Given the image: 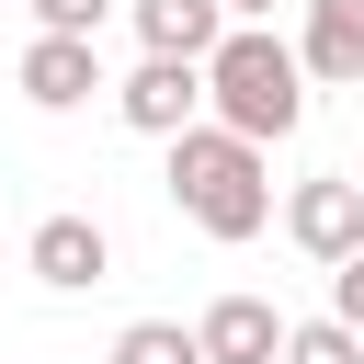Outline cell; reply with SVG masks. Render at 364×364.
<instances>
[{
  "mask_svg": "<svg viewBox=\"0 0 364 364\" xmlns=\"http://www.w3.org/2000/svg\"><path fill=\"white\" fill-rule=\"evenodd\" d=\"M205 102H216V125H239V136H296L307 125V57L273 34V23H228V46L205 57Z\"/></svg>",
  "mask_w": 364,
  "mask_h": 364,
  "instance_id": "obj_2",
  "label": "cell"
},
{
  "mask_svg": "<svg viewBox=\"0 0 364 364\" xmlns=\"http://www.w3.org/2000/svg\"><path fill=\"white\" fill-rule=\"evenodd\" d=\"M296 11H307V34H296L307 80L353 91V80H364V0H296Z\"/></svg>",
  "mask_w": 364,
  "mask_h": 364,
  "instance_id": "obj_7",
  "label": "cell"
},
{
  "mask_svg": "<svg viewBox=\"0 0 364 364\" xmlns=\"http://www.w3.org/2000/svg\"><path fill=\"white\" fill-rule=\"evenodd\" d=\"M91 91H114V80H102V46H91V34H34V46H23V102L68 114V102H91Z\"/></svg>",
  "mask_w": 364,
  "mask_h": 364,
  "instance_id": "obj_5",
  "label": "cell"
},
{
  "mask_svg": "<svg viewBox=\"0 0 364 364\" xmlns=\"http://www.w3.org/2000/svg\"><path fill=\"white\" fill-rule=\"evenodd\" d=\"M102 11H114V0H34L46 34H102Z\"/></svg>",
  "mask_w": 364,
  "mask_h": 364,
  "instance_id": "obj_12",
  "label": "cell"
},
{
  "mask_svg": "<svg viewBox=\"0 0 364 364\" xmlns=\"http://www.w3.org/2000/svg\"><path fill=\"white\" fill-rule=\"evenodd\" d=\"M228 11H239V23H262V11H273V0H228Z\"/></svg>",
  "mask_w": 364,
  "mask_h": 364,
  "instance_id": "obj_14",
  "label": "cell"
},
{
  "mask_svg": "<svg viewBox=\"0 0 364 364\" xmlns=\"http://www.w3.org/2000/svg\"><path fill=\"white\" fill-rule=\"evenodd\" d=\"M114 114H125L136 136H182V125L205 114V57H136V68L114 80Z\"/></svg>",
  "mask_w": 364,
  "mask_h": 364,
  "instance_id": "obj_3",
  "label": "cell"
},
{
  "mask_svg": "<svg viewBox=\"0 0 364 364\" xmlns=\"http://www.w3.org/2000/svg\"><path fill=\"white\" fill-rule=\"evenodd\" d=\"M171 205H182L205 239H262V228H273L262 136H239V125H182V136H171Z\"/></svg>",
  "mask_w": 364,
  "mask_h": 364,
  "instance_id": "obj_1",
  "label": "cell"
},
{
  "mask_svg": "<svg viewBox=\"0 0 364 364\" xmlns=\"http://www.w3.org/2000/svg\"><path fill=\"white\" fill-rule=\"evenodd\" d=\"M114 364H205V341H193V330H171V318H136V330L114 341Z\"/></svg>",
  "mask_w": 364,
  "mask_h": 364,
  "instance_id": "obj_11",
  "label": "cell"
},
{
  "mask_svg": "<svg viewBox=\"0 0 364 364\" xmlns=\"http://www.w3.org/2000/svg\"><path fill=\"white\" fill-rule=\"evenodd\" d=\"M284 228H296V250H307V262H353V250H364V182H341V171L296 182Z\"/></svg>",
  "mask_w": 364,
  "mask_h": 364,
  "instance_id": "obj_4",
  "label": "cell"
},
{
  "mask_svg": "<svg viewBox=\"0 0 364 364\" xmlns=\"http://www.w3.org/2000/svg\"><path fill=\"white\" fill-rule=\"evenodd\" d=\"M330 318H353V330H364V250H353V262H330Z\"/></svg>",
  "mask_w": 364,
  "mask_h": 364,
  "instance_id": "obj_13",
  "label": "cell"
},
{
  "mask_svg": "<svg viewBox=\"0 0 364 364\" xmlns=\"http://www.w3.org/2000/svg\"><path fill=\"white\" fill-rule=\"evenodd\" d=\"M284 364H364V330L353 318H296L284 330Z\"/></svg>",
  "mask_w": 364,
  "mask_h": 364,
  "instance_id": "obj_10",
  "label": "cell"
},
{
  "mask_svg": "<svg viewBox=\"0 0 364 364\" xmlns=\"http://www.w3.org/2000/svg\"><path fill=\"white\" fill-rule=\"evenodd\" d=\"M228 0H136V46L148 57H216L228 46Z\"/></svg>",
  "mask_w": 364,
  "mask_h": 364,
  "instance_id": "obj_9",
  "label": "cell"
},
{
  "mask_svg": "<svg viewBox=\"0 0 364 364\" xmlns=\"http://www.w3.org/2000/svg\"><path fill=\"white\" fill-rule=\"evenodd\" d=\"M23 262H34V273H46L57 296H80V284H102V273H114V239H102L91 216H46Z\"/></svg>",
  "mask_w": 364,
  "mask_h": 364,
  "instance_id": "obj_8",
  "label": "cell"
},
{
  "mask_svg": "<svg viewBox=\"0 0 364 364\" xmlns=\"http://www.w3.org/2000/svg\"><path fill=\"white\" fill-rule=\"evenodd\" d=\"M193 341H205V364H284V318L262 296H216L193 318Z\"/></svg>",
  "mask_w": 364,
  "mask_h": 364,
  "instance_id": "obj_6",
  "label": "cell"
}]
</instances>
